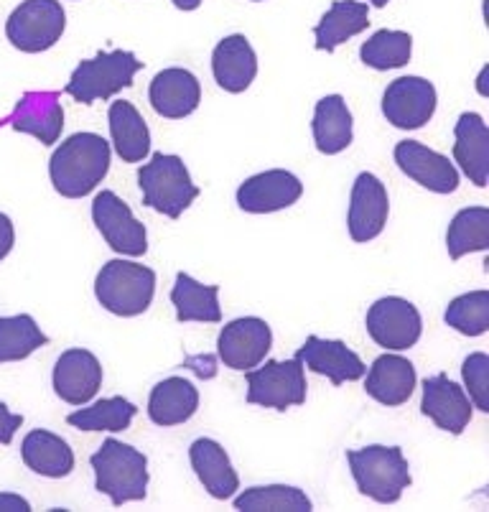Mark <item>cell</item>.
<instances>
[{
  "label": "cell",
  "mask_w": 489,
  "mask_h": 512,
  "mask_svg": "<svg viewBox=\"0 0 489 512\" xmlns=\"http://www.w3.org/2000/svg\"><path fill=\"white\" fill-rule=\"evenodd\" d=\"M156 293V273L130 260H110L95 281V296L110 314L138 316L148 311Z\"/></svg>",
  "instance_id": "cell-6"
},
{
  "label": "cell",
  "mask_w": 489,
  "mask_h": 512,
  "mask_svg": "<svg viewBox=\"0 0 489 512\" xmlns=\"http://www.w3.org/2000/svg\"><path fill=\"white\" fill-rule=\"evenodd\" d=\"M367 334L372 342L390 352H403L421 339L423 321L416 306L400 296H388L370 306L367 311Z\"/></svg>",
  "instance_id": "cell-9"
},
{
  "label": "cell",
  "mask_w": 489,
  "mask_h": 512,
  "mask_svg": "<svg viewBox=\"0 0 489 512\" xmlns=\"http://www.w3.org/2000/svg\"><path fill=\"white\" fill-rule=\"evenodd\" d=\"M464 385L469 390V400L482 413H489V357L484 352H474L461 365Z\"/></svg>",
  "instance_id": "cell-37"
},
{
  "label": "cell",
  "mask_w": 489,
  "mask_h": 512,
  "mask_svg": "<svg viewBox=\"0 0 489 512\" xmlns=\"http://www.w3.org/2000/svg\"><path fill=\"white\" fill-rule=\"evenodd\" d=\"M197 408L199 390L184 377H166L148 398V418L163 428L186 423L197 413Z\"/></svg>",
  "instance_id": "cell-25"
},
{
  "label": "cell",
  "mask_w": 489,
  "mask_h": 512,
  "mask_svg": "<svg viewBox=\"0 0 489 512\" xmlns=\"http://www.w3.org/2000/svg\"><path fill=\"white\" fill-rule=\"evenodd\" d=\"M110 136H113L115 151L125 164H141L151 153V133L143 115L135 110L133 102L118 100L110 105Z\"/></svg>",
  "instance_id": "cell-27"
},
{
  "label": "cell",
  "mask_w": 489,
  "mask_h": 512,
  "mask_svg": "<svg viewBox=\"0 0 489 512\" xmlns=\"http://www.w3.org/2000/svg\"><path fill=\"white\" fill-rule=\"evenodd\" d=\"M212 72L217 85L225 92L240 95L253 85L258 74V57L253 46L242 34H232L214 46L212 54Z\"/></svg>",
  "instance_id": "cell-22"
},
{
  "label": "cell",
  "mask_w": 489,
  "mask_h": 512,
  "mask_svg": "<svg viewBox=\"0 0 489 512\" xmlns=\"http://www.w3.org/2000/svg\"><path fill=\"white\" fill-rule=\"evenodd\" d=\"M446 324L464 337H479L489 329V291H469L456 296L444 314Z\"/></svg>",
  "instance_id": "cell-36"
},
{
  "label": "cell",
  "mask_w": 489,
  "mask_h": 512,
  "mask_svg": "<svg viewBox=\"0 0 489 512\" xmlns=\"http://www.w3.org/2000/svg\"><path fill=\"white\" fill-rule=\"evenodd\" d=\"M416 390V367L400 355H380L372 362L365 380V393L383 406L395 408L408 403Z\"/></svg>",
  "instance_id": "cell-21"
},
{
  "label": "cell",
  "mask_w": 489,
  "mask_h": 512,
  "mask_svg": "<svg viewBox=\"0 0 489 512\" xmlns=\"http://www.w3.org/2000/svg\"><path fill=\"white\" fill-rule=\"evenodd\" d=\"M110 171V143L97 133H74L51 153V184L62 197L82 199Z\"/></svg>",
  "instance_id": "cell-1"
},
{
  "label": "cell",
  "mask_w": 489,
  "mask_h": 512,
  "mask_svg": "<svg viewBox=\"0 0 489 512\" xmlns=\"http://www.w3.org/2000/svg\"><path fill=\"white\" fill-rule=\"evenodd\" d=\"M245 383H248V403L253 406L286 411L306 403V375L298 357L286 362L268 360L258 370L245 372Z\"/></svg>",
  "instance_id": "cell-7"
},
{
  "label": "cell",
  "mask_w": 489,
  "mask_h": 512,
  "mask_svg": "<svg viewBox=\"0 0 489 512\" xmlns=\"http://www.w3.org/2000/svg\"><path fill=\"white\" fill-rule=\"evenodd\" d=\"M296 357L301 360V365L309 367L316 375H326L334 385L355 383L367 372L365 362L347 344L339 342V339H319L316 334L306 339Z\"/></svg>",
  "instance_id": "cell-18"
},
{
  "label": "cell",
  "mask_w": 489,
  "mask_h": 512,
  "mask_svg": "<svg viewBox=\"0 0 489 512\" xmlns=\"http://www.w3.org/2000/svg\"><path fill=\"white\" fill-rule=\"evenodd\" d=\"M0 510H8V512H29L31 505H29V500H23V497L8 495V492H3V495H0Z\"/></svg>",
  "instance_id": "cell-40"
},
{
  "label": "cell",
  "mask_w": 489,
  "mask_h": 512,
  "mask_svg": "<svg viewBox=\"0 0 489 512\" xmlns=\"http://www.w3.org/2000/svg\"><path fill=\"white\" fill-rule=\"evenodd\" d=\"M23 426V416H16V413L8 411L6 403H0V444L8 446L16 436L18 428Z\"/></svg>",
  "instance_id": "cell-38"
},
{
  "label": "cell",
  "mask_w": 489,
  "mask_h": 512,
  "mask_svg": "<svg viewBox=\"0 0 489 512\" xmlns=\"http://www.w3.org/2000/svg\"><path fill=\"white\" fill-rule=\"evenodd\" d=\"M421 411L441 431L459 436L472 421V400L454 380H449L446 375H433L426 377V383H423Z\"/></svg>",
  "instance_id": "cell-16"
},
{
  "label": "cell",
  "mask_w": 489,
  "mask_h": 512,
  "mask_svg": "<svg viewBox=\"0 0 489 512\" xmlns=\"http://www.w3.org/2000/svg\"><path fill=\"white\" fill-rule=\"evenodd\" d=\"M138 186L143 192V204L171 220H179L184 209L192 207L199 197V186L189 176L186 164L171 153H153L151 161L138 171Z\"/></svg>",
  "instance_id": "cell-4"
},
{
  "label": "cell",
  "mask_w": 489,
  "mask_h": 512,
  "mask_svg": "<svg viewBox=\"0 0 489 512\" xmlns=\"http://www.w3.org/2000/svg\"><path fill=\"white\" fill-rule=\"evenodd\" d=\"M314 143L321 153L334 156L352 143V113L342 95H326L314 110Z\"/></svg>",
  "instance_id": "cell-29"
},
{
  "label": "cell",
  "mask_w": 489,
  "mask_h": 512,
  "mask_svg": "<svg viewBox=\"0 0 489 512\" xmlns=\"http://www.w3.org/2000/svg\"><path fill=\"white\" fill-rule=\"evenodd\" d=\"M151 107L161 118L181 120L192 115L202 102V87L199 79L189 69L171 67L163 69L151 82Z\"/></svg>",
  "instance_id": "cell-19"
},
{
  "label": "cell",
  "mask_w": 489,
  "mask_h": 512,
  "mask_svg": "<svg viewBox=\"0 0 489 512\" xmlns=\"http://www.w3.org/2000/svg\"><path fill=\"white\" fill-rule=\"evenodd\" d=\"M143 69V62H138L130 51H100L95 59L79 62L69 77L67 92L82 105H92L97 100H110L120 90L133 85V77Z\"/></svg>",
  "instance_id": "cell-5"
},
{
  "label": "cell",
  "mask_w": 489,
  "mask_h": 512,
  "mask_svg": "<svg viewBox=\"0 0 489 512\" xmlns=\"http://www.w3.org/2000/svg\"><path fill=\"white\" fill-rule=\"evenodd\" d=\"M11 125L44 146H54L64 128V110L57 92H26L11 115Z\"/></svg>",
  "instance_id": "cell-20"
},
{
  "label": "cell",
  "mask_w": 489,
  "mask_h": 512,
  "mask_svg": "<svg viewBox=\"0 0 489 512\" xmlns=\"http://www.w3.org/2000/svg\"><path fill=\"white\" fill-rule=\"evenodd\" d=\"M370 3H372V6H375V8H385V6H388V3H390V0H370Z\"/></svg>",
  "instance_id": "cell-42"
},
{
  "label": "cell",
  "mask_w": 489,
  "mask_h": 512,
  "mask_svg": "<svg viewBox=\"0 0 489 512\" xmlns=\"http://www.w3.org/2000/svg\"><path fill=\"white\" fill-rule=\"evenodd\" d=\"M67 16L59 0H23L6 23V36L16 49L39 54L51 49L64 34Z\"/></svg>",
  "instance_id": "cell-8"
},
{
  "label": "cell",
  "mask_w": 489,
  "mask_h": 512,
  "mask_svg": "<svg viewBox=\"0 0 489 512\" xmlns=\"http://www.w3.org/2000/svg\"><path fill=\"white\" fill-rule=\"evenodd\" d=\"M49 344V337L36 327L34 316H0V365L18 362Z\"/></svg>",
  "instance_id": "cell-33"
},
{
  "label": "cell",
  "mask_w": 489,
  "mask_h": 512,
  "mask_svg": "<svg viewBox=\"0 0 489 512\" xmlns=\"http://www.w3.org/2000/svg\"><path fill=\"white\" fill-rule=\"evenodd\" d=\"M395 164L408 179L436 194H454L459 189V171L449 158L418 141H400L395 146Z\"/></svg>",
  "instance_id": "cell-15"
},
{
  "label": "cell",
  "mask_w": 489,
  "mask_h": 512,
  "mask_svg": "<svg viewBox=\"0 0 489 512\" xmlns=\"http://www.w3.org/2000/svg\"><path fill=\"white\" fill-rule=\"evenodd\" d=\"M235 510L245 512H309L311 500L304 490L288 484H268V487H250L235 497Z\"/></svg>",
  "instance_id": "cell-34"
},
{
  "label": "cell",
  "mask_w": 489,
  "mask_h": 512,
  "mask_svg": "<svg viewBox=\"0 0 489 512\" xmlns=\"http://www.w3.org/2000/svg\"><path fill=\"white\" fill-rule=\"evenodd\" d=\"M347 462L357 490L380 505H393L411 487V467L400 446H365L347 451Z\"/></svg>",
  "instance_id": "cell-3"
},
{
  "label": "cell",
  "mask_w": 489,
  "mask_h": 512,
  "mask_svg": "<svg viewBox=\"0 0 489 512\" xmlns=\"http://www.w3.org/2000/svg\"><path fill=\"white\" fill-rule=\"evenodd\" d=\"M189 459H192V467L197 472L199 482L204 484V490L214 500H230L240 490V479H237V472L232 469L230 456H227V451L217 441L197 439L189 446Z\"/></svg>",
  "instance_id": "cell-24"
},
{
  "label": "cell",
  "mask_w": 489,
  "mask_h": 512,
  "mask_svg": "<svg viewBox=\"0 0 489 512\" xmlns=\"http://www.w3.org/2000/svg\"><path fill=\"white\" fill-rule=\"evenodd\" d=\"M102 385V365L87 349H67L54 367V393L69 406H85Z\"/></svg>",
  "instance_id": "cell-17"
},
{
  "label": "cell",
  "mask_w": 489,
  "mask_h": 512,
  "mask_svg": "<svg viewBox=\"0 0 489 512\" xmlns=\"http://www.w3.org/2000/svg\"><path fill=\"white\" fill-rule=\"evenodd\" d=\"M174 6L179 8V11H197V8L202 6V0H174Z\"/></svg>",
  "instance_id": "cell-41"
},
{
  "label": "cell",
  "mask_w": 489,
  "mask_h": 512,
  "mask_svg": "<svg viewBox=\"0 0 489 512\" xmlns=\"http://www.w3.org/2000/svg\"><path fill=\"white\" fill-rule=\"evenodd\" d=\"M454 158L474 186L489 181V128L479 113H464L454 128Z\"/></svg>",
  "instance_id": "cell-23"
},
{
  "label": "cell",
  "mask_w": 489,
  "mask_h": 512,
  "mask_svg": "<svg viewBox=\"0 0 489 512\" xmlns=\"http://www.w3.org/2000/svg\"><path fill=\"white\" fill-rule=\"evenodd\" d=\"M413 39L405 31H377L370 39L362 44L360 57L367 67L377 69V72H388V69L405 67L411 62Z\"/></svg>",
  "instance_id": "cell-35"
},
{
  "label": "cell",
  "mask_w": 489,
  "mask_h": 512,
  "mask_svg": "<svg viewBox=\"0 0 489 512\" xmlns=\"http://www.w3.org/2000/svg\"><path fill=\"white\" fill-rule=\"evenodd\" d=\"M304 194V184L291 171L273 169L245 179L237 189V207L250 214H270L288 209Z\"/></svg>",
  "instance_id": "cell-14"
},
{
  "label": "cell",
  "mask_w": 489,
  "mask_h": 512,
  "mask_svg": "<svg viewBox=\"0 0 489 512\" xmlns=\"http://www.w3.org/2000/svg\"><path fill=\"white\" fill-rule=\"evenodd\" d=\"M436 113V87L423 77H398L383 95V115L400 130H418Z\"/></svg>",
  "instance_id": "cell-12"
},
{
  "label": "cell",
  "mask_w": 489,
  "mask_h": 512,
  "mask_svg": "<svg viewBox=\"0 0 489 512\" xmlns=\"http://www.w3.org/2000/svg\"><path fill=\"white\" fill-rule=\"evenodd\" d=\"M135 413H138V408L130 400L115 395V398L97 400L90 408H79V411L69 413L67 423L79 428V431H110V434H118V431L130 428Z\"/></svg>",
  "instance_id": "cell-32"
},
{
  "label": "cell",
  "mask_w": 489,
  "mask_h": 512,
  "mask_svg": "<svg viewBox=\"0 0 489 512\" xmlns=\"http://www.w3.org/2000/svg\"><path fill=\"white\" fill-rule=\"evenodd\" d=\"M370 26V8L360 0H334L332 8L316 23V49L334 51L352 36L362 34Z\"/></svg>",
  "instance_id": "cell-28"
},
{
  "label": "cell",
  "mask_w": 489,
  "mask_h": 512,
  "mask_svg": "<svg viewBox=\"0 0 489 512\" xmlns=\"http://www.w3.org/2000/svg\"><path fill=\"white\" fill-rule=\"evenodd\" d=\"M13 245H16V230H13V222L8 214L0 212V260L8 258Z\"/></svg>",
  "instance_id": "cell-39"
},
{
  "label": "cell",
  "mask_w": 489,
  "mask_h": 512,
  "mask_svg": "<svg viewBox=\"0 0 489 512\" xmlns=\"http://www.w3.org/2000/svg\"><path fill=\"white\" fill-rule=\"evenodd\" d=\"M23 464L41 477L62 479L69 477L74 469V451L69 449L62 436L36 428L21 444Z\"/></svg>",
  "instance_id": "cell-26"
},
{
  "label": "cell",
  "mask_w": 489,
  "mask_h": 512,
  "mask_svg": "<svg viewBox=\"0 0 489 512\" xmlns=\"http://www.w3.org/2000/svg\"><path fill=\"white\" fill-rule=\"evenodd\" d=\"M390 202L388 189L375 174L362 171L352 186V199H349V237L355 242L375 240L388 225Z\"/></svg>",
  "instance_id": "cell-13"
},
{
  "label": "cell",
  "mask_w": 489,
  "mask_h": 512,
  "mask_svg": "<svg viewBox=\"0 0 489 512\" xmlns=\"http://www.w3.org/2000/svg\"><path fill=\"white\" fill-rule=\"evenodd\" d=\"M171 304L176 306V319L184 321H222L220 309V286H204L192 276L179 273L171 291Z\"/></svg>",
  "instance_id": "cell-30"
},
{
  "label": "cell",
  "mask_w": 489,
  "mask_h": 512,
  "mask_svg": "<svg viewBox=\"0 0 489 512\" xmlns=\"http://www.w3.org/2000/svg\"><path fill=\"white\" fill-rule=\"evenodd\" d=\"M92 220H95L100 235L105 237V242L115 253L130 255V258L146 255V227L135 220L128 204L115 192L105 189V192L97 194L95 202H92Z\"/></svg>",
  "instance_id": "cell-10"
},
{
  "label": "cell",
  "mask_w": 489,
  "mask_h": 512,
  "mask_svg": "<svg viewBox=\"0 0 489 512\" xmlns=\"http://www.w3.org/2000/svg\"><path fill=\"white\" fill-rule=\"evenodd\" d=\"M446 250H449L451 260L489 250V209L467 207L456 212L449 232H446Z\"/></svg>",
  "instance_id": "cell-31"
},
{
  "label": "cell",
  "mask_w": 489,
  "mask_h": 512,
  "mask_svg": "<svg viewBox=\"0 0 489 512\" xmlns=\"http://www.w3.org/2000/svg\"><path fill=\"white\" fill-rule=\"evenodd\" d=\"M273 344V332L258 316H245V319L230 321L222 327L217 339V352L225 367L237 372H248L265 360Z\"/></svg>",
  "instance_id": "cell-11"
},
{
  "label": "cell",
  "mask_w": 489,
  "mask_h": 512,
  "mask_svg": "<svg viewBox=\"0 0 489 512\" xmlns=\"http://www.w3.org/2000/svg\"><path fill=\"white\" fill-rule=\"evenodd\" d=\"M97 492L110 497L115 507L146 500L148 456L118 439H107L90 459Z\"/></svg>",
  "instance_id": "cell-2"
}]
</instances>
